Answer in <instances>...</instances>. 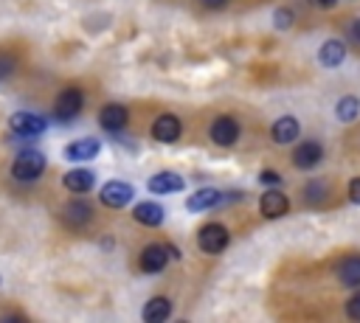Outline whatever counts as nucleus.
Segmentation results:
<instances>
[{
  "instance_id": "obj_1",
  "label": "nucleus",
  "mask_w": 360,
  "mask_h": 323,
  "mask_svg": "<svg viewBox=\"0 0 360 323\" xmlns=\"http://www.w3.org/2000/svg\"><path fill=\"white\" fill-rule=\"evenodd\" d=\"M42 171H45V157H42L37 149L20 152V154L14 157V163H11V174H14L20 183H31V180H37Z\"/></svg>"
},
{
  "instance_id": "obj_2",
  "label": "nucleus",
  "mask_w": 360,
  "mask_h": 323,
  "mask_svg": "<svg viewBox=\"0 0 360 323\" xmlns=\"http://www.w3.org/2000/svg\"><path fill=\"white\" fill-rule=\"evenodd\" d=\"M82 107H84V95H82V90L68 87V90H62V93L56 95L53 115H56V121L68 124V121H73V118L82 112Z\"/></svg>"
},
{
  "instance_id": "obj_3",
  "label": "nucleus",
  "mask_w": 360,
  "mask_h": 323,
  "mask_svg": "<svg viewBox=\"0 0 360 323\" xmlns=\"http://www.w3.org/2000/svg\"><path fill=\"white\" fill-rule=\"evenodd\" d=\"M8 126L20 138H37V135L45 132V118H39L34 112H14L11 121H8Z\"/></svg>"
},
{
  "instance_id": "obj_4",
  "label": "nucleus",
  "mask_w": 360,
  "mask_h": 323,
  "mask_svg": "<svg viewBox=\"0 0 360 323\" xmlns=\"http://www.w3.org/2000/svg\"><path fill=\"white\" fill-rule=\"evenodd\" d=\"M197 244H200V250H205V253H219V250L228 247V230H225L222 225L211 222V225H205V228L200 230Z\"/></svg>"
},
{
  "instance_id": "obj_5",
  "label": "nucleus",
  "mask_w": 360,
  "mask_h": 323,
  "mask_svg": "<svg viewBox=\"0 0 360 323\" xmlns=\"http://www.w3.org/2000/svg\"><path fill=\"white\" fill-rule=\"evenodd\" d=\"M132 199V185L124 180H110L101 185V202L110 208H124Z\"/></svg>"
},
{
  "instance_id": "obj_6",
  "label": "nucleus",
  "mask_w": 360,
  "mask_h": 323,
  "mask_svg": "<svg viewBox=\"0 0 360 323\" xmlns=\"http://www.w3.org/2000/svg\"><path fill=\"white\" fill-rule=\"evenodd\" d=\"M287 208H290L287 197H284L281 191H276V188H267V191L262 194V199H259V211H262L267 219L284 216V213H287Z\"/></svg>"
},
{
  "instance_id": "obj_7",
  "label": "nucleus",
  "mask_w": 360,
  "mask_h": 323,
  "mask_svg": "<svg viewBox=\"0 0 360 323\" xmlns=\"http://www.w3.org/2000/svg\"><path fill=\"white\" fill-rule=\"evenodd\" d=\"M236 138H239V126H236L233 118L222 115V118H217V121L211 124V140H214V143L231 146V143H236Z\"/></svg>"
},
{
  "instance_id": "obj_8",
  "label": "nucleus",
  "mask_w": 360,
  "mask_h": 323,
  "mask_svg": "<svg viewBox=\"0 0 360 323\" xmlns=\"http://www.w3.org/2000/svg\"><path fill=\"white\" fill-rule=\"evenodd\" d=\"M152 138L160 140V143H172L180 138V121L174 115H158V121L152 124Z\"/></svg>"
},
{
  "instance_id": "obj_9",
  "label": "nucleus",
  "mask_w": 360,
  "mask_h": 323,
  "mask_svg": "<svg viewBox=\"0 0 360 323\" xmlns=\"http://www.w3.org/2000/svg\"><path fill=\"white\" fill-rule=\"evenodd\" d=\"M98 149H101V143H98L96 138H79V140L68 143L65 157H68V160H76V163H82V160H93V157L98 154Z\"/></svg>"
},
{
  "instance_id": "obj_10",
  "label": "nucleus",
  "mask_w": 360,
  "mask_h": 323,
  "mask_svg": "<svg viewBox=\"0 0 360 323\" xmlns=\"http://www.w3.org/2000/svg\"><path fill=\"white\" fill-rule=\"evenodd\" d=\"M321 157H323V149H321L318 140H304V143H298L295 152H292V160H295L298 169H312V166H318Z\"/></svg>"
},
{
  "instance_id": "obj_11",
  "label": "nucleus",
  "mask_w": 360,
  "mask_h": 323,
  "mask_svg": "<svg viewBox=\"0 0 360 323\" xmlns=\"http://www.w3.org/2000/svg\"><path fill=\"white\" fill-rule=\"evenodd\" d=\"M169 261V250L163 244H149L143 253H141V270L143 272H160Z\"/></svg>"
},
{
  "instance_id": "obj_12",
  "label": "nucleus",
  "mask_w": 360,
  "mask_h": 323,
  "mask_svg": "<svg viewBox=\"0 0 360 323\" xmlns=\"http://www.w3.org/2000/svg\"><path fill=\"white\" fill-rule=\"evenodd\" d=\"M127 110L121 107V104H107V107H101V112H98V124L104 126V129H110V132H118V129H124L127 126Z\"/></svg>"
},
{
  "instance_id": "obj_13",
  "label": "nucleus",
  "mask_w": 360,
  "mask_h": 323,
  "mask_svg": "<svg viewBox=\"0 0 360 323\" xmlns=\"http://www.w3.org/2000/svg\"><path fill=\"white\" fill-rule=\"evenodd\" d=\"M62 183H65V188L73 191V194H87V191L96 185V177H93V171H87V169H73V171H68V174L62 177Z\"/></svg>"
},
{
  "instance_id": "obj_14",
  "label": "nucleus",
  "mask_w": 360,
  "mask_h": 323,
  "mask_svg": "<svg viewBox=\"0 0 360 323\" xmlns=\"http://www.w3.org/2000/svg\"><path fill=\"white\" fill-rule=\"evenodd\" d=\"M318 59H321V65H326V67H338V65L346 59V45H343L340 39H326V42L321 45V51H318Z\"/></svg>"
},
{
  "instance_id": "obj_15",
  "label": "nucleus",
  "mask_w": 360,
  "mask_h": 323,
  "mask_svg": "<svg viewBox=\"0 0 360 323\" xmlns=\"http://www.w3.org/2000/svg\"><path fill=\"white\" fill-rule=\"evenodd\" d=\"M180 188H183V180L174 171H160V174L149 177V191H155V194H174Z\"/></svg>"
},
{
  "instance_id": "obj_16",
  "label": "nucleus",
  "mask_w": 360,
  "mask_h": 323,
  "mask_svg": "<svg viewBox=\"0 0 360 323\" xmlns=\"http://www.w3.org/2000/svg\"><path fill=\"white\" fill-rule=\"evenodd\" d=\"M298 129H301L298 121L292 115H284L273 124V138H276V143H292L298 138Z\"/></svg>"
},
{
  "instance_id": "obj_17",
  "label": "nucleus",
  "mask_w": 360,
  "mask_h": 323,
  "mask_svg": "<svg viewBox=\"0 0 360 323\" xmlns=\"http://www.w3.org/2000/svg\"><path fill=\"white\" fill-rule=\"evenodd\" d=\"M132 216H135L141 225L155 228V225H160V222H163V208H160L158 202H138V205H135V211H132Z\"/></svg>"
},
{
  "instance_id": "obj_18",
  "label": "nucleus",
  "mask_w": 360,
  "mask_h": 323,
  "mask_svg": "<svg viewBox=\"0 0 360 323\" xmlns=\"http://www.w3.org/2000/svg\"><path fill=\"white\" fill-rule=\"evenodd\" d=\"M338 278L343 286H360V256H349L338 267Z\"/></svg>"
},
{
  "instance_id": "obj_19",
  "label": "nucleus",
  "mask_w": 360,
  "mask_h": 323,
  "mask_svg": "<svg viewBox=\"0 0 360 323\" xmlns=\"http://www.w3.org/2000/svg\"><path fill=\"white\" fill-rule=\"evenodd\" d=\"M219 199H222V197H219L217 188H202V191L191 194L186 205H188V211H208V208H214Z\"/></svg>"
},
{
  "instance_id": "obj_20",
  "label": "nucleus",
  "mask_w": 360,
  "mask_h": 323,
  "mask_svg": "<svg viewBox=\"0 0 360 323\" xmlns=\"http://www.w3.org/2000/svg\"><path fill=\"white\" fill-rule=\"evenodd\" d=\"M62 219L70 225V228H79L90 219V205L87 202H68L65 211H62Z\"/></svg>"
},
{
  "instance_id": "obj_21",
  "label": "nucleus",
  "mask_w": 360,
  "mask_h": 323,
  "mask_svg": "<svg viewBox=\"0 0 360 323\" xmlns=\"http://www.w3.org/2000/svg\"><path fill=\"white\" fill-rule=\"evenodd\" d=\"M169 312H172V303H169L166 298H152V301L143 306V320H146V323H160V320L169 317Z\"/></svg>"
},
{
  "instance_id": "obj_22",
  "label": "nucleus",
  "mask_w": 360,
  "mask_h": 323,
  "mask_svg": "<svg viewBox=\"0 0 360 323\" xmlns=\"http://www.w3.org/2000/svg\"><path fill=\"white\" fill-rule=\"evenodd\" d=\"M335 112H338V118L340 121H354L357 118V112H360V98H354V95H346V98H340L338 101V107H335Z\"/></svg>"
},
{
  "instance_id": "obj_23",
  "label": "nucleus",
  "mask_w": 360,
  "mask_h": 323,
  "mask_svg": "<svg viewBox=\"0 0 360 323\" xmlns=\"http://www.w3.org/2000/svg\"><path fill=\"white\" fill-rule=\"evenodd\" d=\"M346 315L352 320H360V292H354L349 301H346Z\"/></svg>"
},
{
  "instance_id": "obj_24",
  "label": "nucleus",
  "mask_w": 360,
  "mask_h": 323,
  "mask_svg": "<svg viewBox=\"0 0 360 323\" xmlns=\"http://www.w3.org/2000/svg\"><path fill=\"white\" fill-rule=\"evenodd\" d=\"M349 199L360 205V177H354V180L349 183Z\"/></svg>"
},
{
  "instance_id": "obj_25",
  "label": "nucleus",
  "mask_w": 360,
  "mask_h": 323,
  "mask_svg": "<svg viewBox=\"0 0 360 323\" xmlns=\"http://www.w3.org/2000/svg\"><path fill=\"white\" fill-rule=\"evenodd\" d=\"M11 70H14V65H11L8 59H0V79H6Z\"/></svg>"
},
{
  "instance_id": "obj_26",
  "label": "nucleus",
  "mask_w": 360,
  "mask_h": 323,
  "mask_svg": "<svg viewBox=\"0 0 360 323\" xmlns=\"http://www.w3.org/2000/svg\"><path fill=\"white\" fill-rule=\"evenodd\" d=\"M290 20H292V17H290V14H284V11H278V17H276V22H278L281 28H284V25H287Z\"/></svg>"
},
{
  "instance_id": "obj_27",
  "label": "nucleus",
  "mask_w": 360,
  "mask_h": 323,
  "mask_svg": "<svg viewBox=\"0 0 360 323\" xmlns=\"http://www.w3.org/2000/svg\"><path fill=\"white\" fill-rule=\"evenodd\" d=\"M352 37H354V39L360 42V17H357V20L352 22Z\"/></svg>"
},
{
  "instance_id": "obj_28",
  "label": "nucleus",
  "mask_w": 360,
  "mask_h": 323,
  "mask_svg": "<svg viewBox=\"0 0 360 323\" xmlns=\"http://www.w3.org/2000/svg\"><path fill=\"white\" fill-rule=\"evenodd\" d=\"M262 183H278V177H276L273 171H264V174H262Z\"/></svg>"
},
{
  "instance_id": "obj_29",
  "label": "nucleus",
  "mask_w": 360,
  "mask_h": 323,
  "mask_svg": "<svg viewBox=\"0 0 360 323\" xmlns=\"http://www.w3.org/2000/svg\"><path fill=\"white\" fill-rule=\"evenodd\" d=\"M208 8H219V6H225V0H202Z\"/></svg>"
},
{
  "instance_id": "obj_30",
  "label": "nucleus",
  "mask_w": 360,
  "mask_h": 323,
  "mask_svg": "<svg viewBox=\"0 0 360 323\" xmlns=\"http://www.w3.org/2000/svg\"><path fill=\"white\" fill-rule=\"evenodd\" d=\"M315 6H321V8H332L335 6V0H312Z\"/></svg>"
}]
</instances>
